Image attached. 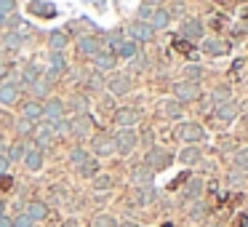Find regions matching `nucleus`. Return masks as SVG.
Here are the masks:
<instances>
[{"instance_id":"5","label":"nucleus","mask_w":248,"mask_h":227,"mask_svg":"<svg viewBox=\"0 0 248 227\" xmlns=\"http://www.w3.org/2000/svg\"><path fill=\"white\" fill-rule=\"evenodd\" d=\"M131 88H134V78L128 75V72H109L107 78V91L109 97H128Z\"/></svg>"},{"instance_id":"7","label":"nucleus","mask_w":248,"mask_h":227,"mask_svg":"<svg viewBox=\"0 0 248 227\" xmlns=\"http://www.w3.org/2000/svg\"><path fill=\"white\" fill-rule=\"evenodd\" d=\"M70 126H72V136H78V139H91L93 129H96V120H93L91 113H83V115L70 118Z\"/></svg>"},{"instance_id":"38","label":"nucleus","mask_w":248,"mask_h":227,"mask_svg":"<svg viewBox=\"0 0 248 227\" xmlns=\"http://www.w3.org/2000/svg\"><path fill=\"white\" fill-rule=\"evenodd\" d=\"M184 81L200 83V81H203V67H200L198 62H189V65H184Z\"/></svg>"},{"instance_id":"13","label":"nucleus","mask_w":248,"mask_h":227,"mask_svg":"<svg viewBox=\"0 0 248 227\" xmlns=\"http://www.w3.org/2000/svg\"><path fill=\"white\" fill-rule=\"evenodd\" d=\"M59 118H64V99L48 97L43 102V120L46 123H56Z\"/></svg>"},{"instance_id":"48","label":"nucleus","mask_w":248,"mask_h":227,"mask_svg":"<svg viewBox=\"0 0 248 227\" xmlns=\"http://www.w3.org/2000/svg\"><path fill=\"white\" fill-rule=\"evenodd\" d=\"M147 62H150V59H147V54H141V51H139V54H136L134 59L128 62V65H131V70H134V72H144L147 67H150Z\"/></svg>"},{"instance_id":"16","label":"nucleus","mask_w":248,"mask_h":227,"mask_svg":"<svg viewBox=\"0 0 248 227\" xmlns=\"http://www.w3.org/2000/svg\"><path fill=\"white\" fill-rule=\"evenodd\" d=\"M152 179H155V174H152L150 168L144 166V163H139V166H134V168H131L128 182L134 184L136 190H139V187H152Z\"/></svg>"},{"instance_id":"62","label":"nucleus","mask_w":248,"mask_h":227,"mask_svg":"<svg viewBox=\"0 0 248 227\" xmlns=\"http://www.w3.org/2000/svg\"><path fill=\"white\" fill-rule=\"evenodd\" d=\"M35 227H38V225H35Z\"/></svg>"},{"instance_id":"49","label":"nucleus","mask_w":248,"mask_h":227,"mask_svg":"<svg viewBox=\"0 0 248 227\" xmlns=\"http://www.w3.org/2000/svg\"><path fill=\"white\" fill-rule=\"evenodd\" d=\"M0 14H3V16L16 14V0H0Z\"/></svg>"},{"instance_id":"34","label":"nucleus","mask_w":248,"mask_h":227,"mask_svg":"<svg viewBox=\"0 0 248 227\" xmlns=\"http://www.w3.org/2000/svg\"><path fill=\"white\" fill-rule=\"evenodd\" d=\"M75 171L80 174L83 179H93V177H99V174H102V166H99V161H96V158L91 155V158H88L86 163H80V166H78Z\"/></svg>"},{"instance_id":"47","label":"nucleus","mask_w":248,"mask_h":227,"mask_svg":"<svg viewBox=\"0 0 248 227\" xmlns=\"http://www.w3.org/2000/svg\"><path fill=\"white\" fill-rule=\"evenodd\" d=\"M54 126V136H70L72 134V126H70V118H59Z\"/></svg>"},{"instance_id":"33","label":"nucleus","mask_w":248,"mask_h":227,"mask_svg":"<svg viewBox=\"0 0 248 227\" xmlns=\"http://www.w3.org/2000/svg\"><path fill=\"white\" fill-rule=\"evenodd\" d=\"M139 51H141V46H139V43H134V40H128V38H125L123 43L118 46L115 56H118V62H120V59H123V62H131L136 54H139Z\"/></svg>"},{"instance_id":"6","label":"nucleus","mask_w":248,"mask_h":227,"mask_svg":"<svg viewBox=\"0 0 248 227\" xmlns=\"http://www.w3.org/2000/svg\"><path fill=\"white\" fill-rule=\"evenodd\" d=\"M75 49H78V56H80V59H96L104 51V46H102V40L93 38V35H80V38L75 40Z\"/></svg>"},{"instance_id":"60","label":"nucleus","mask_w":248,"mask_h":227,"mask_svg":"<svg viewBox=\"0 0 248 227\" xmlns=\"http://www.w3.org/2000/svg\"><path fill=\"white\" fill-rule=\"evenodd\" d=\"M6 19L8 16H3V14H0V27H6Z\"/></svg>"},{"instance_id":"56","label":"nucleus","mask_w":248,"mask_h":227,"mask_svg":"<svg viewBox=\"0 0 248 227\" xmlns=\"http://www.w3.org/2000/svg\"><path fill=\"white\" fill-rule=\"evenodd\" d=\"M62 227H80V222H78V219H64V222H62Z\"/></svg>"},{"instance_id":"40","label":"nucleus","mask_w":248,"mask_h":227,"mask_svg":"<svg viewBox=\"0 0 248 227\" xmlns=\"http://www.w3.org/2000/svg\"><path fill=\"white\" fill-rule=\"evenodd\" d=\"M232 168H237V171L248 174V147H240V150L232 155Z\"/></svg>"},{"instance_id":"42","label":"nucleus","mask_w":248,"mask_h":227,"mask_svg":"<svg viewBox=\"0 0 248 227\" xmlns=\"http://www.w3.org/2000/svg\"><path fill=\"white\" fill-rule=\"evenodd\" d=\"M224 182H227V187H243L246 184V174L243 171H237V168H232V171H227V177H224Z\"/></svg>"},{"instance_id":"12","label":"nucleus","mask_w":248,"mask_h":227,"mask_svg":"<svg viewBox=\"0 0 248 227\" xmlns=\"http://www.w3.org/2000/svg\"><path fill=\"white\" fill-rule=\"evenodd\" d=\"M141 113L136 107H118L112 113V120L118 123V129H134L136 123H139Z\"/></svg>"},{"instance_id":"17","label":"nucleus","mask_w":248,"mask_h":227,"mask_svg":"<svg viewBox=\"0 0 248 227\" xmlns=\"http://www.w3.org/2000/svg\"><path fill=\"white\" fill-rule=\"evenodd\" d=\"M19 118L30 120V123H38V120H43V102H35V99L22 102V107H19Z\"/></svg>"},{"instance_id":"27","label":"nucleus","mask_w":248,"mask_h":227,"mask_svg":"<svg viewBox=\"0 0 248 227\" xmlns=\"http://www.w3.org/2000/svg\"><path fill=\"white\" fill-rule=\"evenodd\" d=\"M24 46L22 35L16 30H6V32H0V49L3 51H19Z\"/></svg>"},{"instance_id":"23","label":"nucleus","mask_w":248,"mask_h":227,"mask_svg":"<svg viewBox=\"0 0 248 227\" xmlns=\"http://www.w3.org/2000/svg\"><path fill=\"white\" fill-rule=\"evenodd\" d=\"M27 150H30V142H24V139L11 142V145L6 147L8 163H24V155H27Z\"/></svg>"},{"instance_id":"59","label":"nucleus","mask_w":248,"mask_h":227,"mask_svg":"<svg viewBox=\"0 0 248 227\" xmlns=\"http://www.w3.org/2000/svg\"><path fill=\"white\" fill-rule=\"evenodd\" d=\"M6 147H8V145H6L3 139H0V155H6Z\"/></svg>"},{"instance_id":"61","label":"nucleus","mask_w":248,"mask_h":227,"mask_svg":"<svg viewBox=\"0 0 248 227\" xmlns=\"http://www.w3.org/2000/svg\"><path fill=\"white\" fill-rule=\"evenodd\" d=\"M205 227H221V225H205Z\"/></svg>"},{"instance_id":"10","label":"nucleus","mask_w":248,"mask_h":227,"mask_svg":"<svg viewBox=\"0 0 248 227\" xmlns=\"http://www.w3.org/2000/svg\"><path fill=\"white\" fill-rule=\"evenodd\" d=\"M173 99H176V102H182V104L198 102V99H200V83H189V81L173 83Z\"/></svg>"},{"instance_id":"26","label":"nucleus","mask_w":248,"mask_h":227,"mask_svg":"<svg viewBox=\"0 0 248 227\" xmlns=\"http://www.w3.org/2000/svg\"><path fill=\"white\" fill-rule=\"evenodd\" d=\"M115 67H118V56L115 54H109V51H102V54L93 59V70L96 72H115Z\"/></svg>"},{"instance_id":"1","label":"nucleus","mask_w":248,"mask_h":227,"mask_svg":"<svg viewBox=\"0 0 248 227\" xmlns=\"http://www.w3.org/2000/svg\"><path fill=\"white\" fill-rule=\"evenodd\" d=\"M115 139V155H134L136 150H139V134H136V129H118L112 134Z\"/></svg>"},{"instance_id":"8","label":"nucleus","mask_w":248,"mask_h":227,"mask_svg":"<svg viewBox=\"0 0 248 227\" xmlns=\"http://www.w3.org/2000/svg\"><path fill=\"white\" fill-rule=\"evenodd\" d=\"M179 35H182V40H187V43H198V40L205 38V24L203 19H195V16H187L182 22V27H179Z\"/></svg>"},{"instance_id":"43","label":"nucleus","mask_w":248,"mask_h":227,"mask_svg":"<svg viewBox=\"0 0 248 227\" xmlns=\"http://www.w3.org/2000/svg\"><path fill=\"white\" fill-rule=\"evenodd\" d=\"M91 182H93V190L104 193V190H112L115 179H112V174H99V177H93V179H91Z\"/></svg>"},{"instance_id":"58","label":"nucleus","mask_w":248,"mask_h":227,"mask_svg":"<svg viewBox=\"0 0 248 227\" xmlns=\"http://www.w3.org/2000/svg\"><path fill=\"white\" fill-rule=\"evenodd\" d=\"M3 214H6V200L0 198V216H3Z\"/></svg>"},{"instance_id":"25","label":"nucleus","mask_w":248,"mask_h":227,"mask_svg":"<svg viewBox=\"0 0 248 227\" xmlns=\"http://www.w3.org/2000/svg\"><path fill=\"white\" fill-rule=\"evenodd\" d=\"M157 113H160L163 118H168V120H179L184 115V107H182V102H176V99H163Z\"/></svg>"},{"instance_id":"46","label":"nucleus","mask_w":248,"mask_h":227,"mask_svg":"<svg viewBox=\"0 0 248 227\" xmlns=\"http://www.w3.org/2000/svg\"><path fill=\"white\" fill-rule=\"evenodd\" d=\"M152 14H155V6H150V3H139V8H136V22H147V24H150Z\"/></svg>"},{"instance_id":"52","label":"nucleus","mask_w":248,"mask_h":227,"mask_svg":"<svg viewBox=\"0 0 248 227\" xmlns=\"http://www.w3.org/2000/svg\"><path fill=\"white\" fill-rule=\"evenodd\" d=\"M11 187H14V179H11V174H3V177H0V193H8Z\"/></svg>"},{"instance_id":"50","label":"nucleus","mask_w":248,"mask_h":227,"mask_svg":"<svg viewBox=\"0 0 248 227\" xmlns=\"http://www.w3.org/2000/svg\"><path fill=\"white\" fill-rule=\"evenodd\" d=\"M14 227H35V225H32V219H30L24 211H19V214L14 216Z\"/></svg>"},{"instance_id":"22","label":"nucleus","mask_w":248,"mask_h":227,"mask_svg":"<svg viewBox=\"0 0 248 227\" xmlns=\"http://www.w3.org/2000/svg\"><path fill=\"white\" fill-rule=\"evenodd\" d=\"M19 83L16 81H3L0 83V104H16L19 102Z\"/></svg>"},{"instance_id":"36","label":"nucleus","mask_w":248,"mask_h":227,"mask_svg":"<svg viewBox=\"0 0 248 227\" xmlns=\"http://www.w3.org/2000/svg\"><path fill=\"white\" fill-rule=\"evenodd\" d=\"M155 198H157V190H155V187H139V190L134 193L136 206H150Z\"/></svg>"},{"instance_id":"57","label":"nucleus","mask_w":248,"mask_h":227,"mask_svg":"<svg viewBox=\"0 0 248 227\" xmlns=\"http://www.w3.org/2000/svg\"><path fill=\"white\" fill-rule=\"evenodd\" d=\"M118 227H141V225H139V222H120Z\"/></svg>"},{"instance_id":"14","label":"nucleus","mask_w":248,"mask_h":227,"mask_svg":"<svg viewBox=\"0 0 248 227\" xmlns=\"http://www.w3.org/2000/svg\"><path fill=\"white\" fill-rule=\"evenodd\" d=\"M43 70L46 67L43 65H38V62H27V65L19 70V78H16V83L19 86H32L38 78H43Z\"/></svg>"},{"instance_id":"41","label":"nucleus","mask_w":248,"mask_h":227,"mask_svg":"<svg viewBox=\"0 0 248 227\" xmlns=\"http://www.w3.org/2000/svg\"><path fill=\"white\" fill-rule=\"evenodd\" d=\"M70 107L75 110V115H83V113H88L91 102H88V97H83V94H75V97L70 99Z\"/></svg>"},{"instance_id":"53","label":"nucleus","mask_w":248,"mask_h":227,"mask_svg":"<svg viewBox=\"0 0 248 227\" xmlns=\"http://www.w3.org/2000/svg\"><path fill=\"white\" fill-rule=\"evenodd\" d=\"M8 72H11V65L0 59V83H3V81H8Z\"/></svg>"},{"instance_id":"3","label":"nucleus","mask_w":248,"mask_h":227,"mask_svg":"<svg viewBox=\"0 0 248 227\" xmlns=\"http://www.w3.org/2000/svg\"><path fill=\"white\" fill-rule=\"evenodd\" d=\"M176 139H182L184 145H200V142H205V129L200 123H195V120H184V123L176 126Z\"/></svg>"},{"instance_id":"55","label":"nucleus","mask_w":248,"mask_h":227,"mask_svg":"<svg viewBox=\"0 0 248 227\" xmlns=\"http://www.w3.org/2000/svg\"><path fill=\"white\" fill-rule=\"evenodd\" d=\"M0 227H14V219L8 214H3V216H0Z\"/></svg>"},{"instance_id":"39","label":"nucleus","mask_w":248,"mask_h":227,"mask_svg":"<svg viewBox=\"0 0 248 227\" xmlns=\"http://www.w3.org/2000/svg\"><path fill=\"white\" fill-rule=\"evenodd\" d=\"M67 158H70V163H72V166L78 168V166H80V163H86L88 158H91V152H88L86 147L75 145V147H72V150H70V155H67Z\"/></svg>"},{"instance_id":"51","label":"nucleus","mask_w":248,"mask_h":227,"mask_svg":"<svg viewBox=\"0 0 248 227\" xmlns=\"http://www.w3.org/2000/svg\"><path fill=\"white\" fill-rule=\"evenodd\" d=\"M22 22H24V19L19 16V14H11V16L6 19V27L8 30H19V27H22Z\"/></svg>"},{"instance_id":"28","label":"nucleus","mask_w":248,"mask_h":227,"mask_svg":"<svg viewBox=\"0 0 248 227\" xmlns=\"http://www.w3.org/2000/svg\"><path fill=\"white\" fill-rule=\"evenodd\" d=\"M179 161H182L184 166H198V163L203 161V147L200 145H187L182 152H179Z\"/></svg>"},{"instance_id":"29","label":"nucleus","mask_w":248,"mask_h":227,"mask_svg":"<svg viewBox=\"0 0 248 227\" xmlns=\"http://www.w3.org/2000/svg\"><path fill=\"white\" fill-rule=\"evenodd\" d=\"M208 102H211V107H221V104H227V102H232V88L230 86H216V88H211V94H208Z\"/></svg>"},{"instance_id":"31","label":"nucleus","mask_w":248,"mask_h":227,"mask_svg":"<svg viewBox=\"0 0 248 227\" xmlns=\"http://www.w3.org/2000/svg\"><path fill=\"white\" fill-rule=\"evenodd\" d=\"M203 190H205V184H203V179L200 177H195V179H189L187 184H184V200H200L203 198Z\"/></svg>"},{"instance_id":"32","label":"nucleus","mask_w":248,"mask_h":227,"mask_svg":"<svg viewBox=\"0 0 248 227\" xmlns=\"http://www.w3.org/2000/svg\"><path fill=\"white\" fill-rule=\"evenodd\" d=\"M30 91H32V99H35V102H40V99L46 102V99L51 97V91H54V83H48L46 78H38V81L30 86Z\"/></svg>"},{"instance_id":"45","label":"nucleus","mask_w":248,"mask_h":227,"mask_svg":"<svg viewBox=\"0 0 248 227\" xmlns=\"http://www.w3.org/2000/svg\"><path fill=\"white\" fill-rule=\"evenodd\" d=\"M118 225H120V222L115 219L112 214H96L91 219V227H118Z\"/></svg>"},{"instance_id":"20","label":"nucleus","mask_w":248,"mask_h":227,"mask_svg":"<svg viewBox=\"0 0 248 227\" xmlns=\"http://www.w3.org/2000/svg\"><path fill=\"white\" fill-rule=\"evenodd\" d=\"M104 86H107V78H104L102 72L91 70V72H86V75H83V91H88V94H99Z\"/></svg>"},{"instance_id":"21","label":"nucleus","mask_w":248,"mask_h":227,"mask_svg":"<svg viewBox=\"0 0 248 227\" xmlns=\"http://www.w3.org/2000/svg\"><path fill=\"white\" fill-rule=\"evenodd\" d=\"M171 22H173L171 11H168V8H163V6H157L155 14H152V19H150V27L155 30V32H163V30L171 27Z\"/></svg>"},{"instance_id":"9","label":"nucleus","mask_w":248,"mask_h":227,"mask_svg":"<svg viewBox=\"0 0 248 227\" xmlns=\"http://www.w3.org/2000/svg\"><path fill=\"white\" fill-rule=\"evenodd\" d=\"M125 38L139 43V46H144V43H152V40H155V30L147 22H131L128 27H125Z\"/></svg>"},{"instance_id":"44","label":"nucleus","mask_w":248,"mask_h":227,"mask_svg":"<svg viewBox=\"0 0 248 227\" xmlns=\"http://www.w3.org/2000/svg\"><path fill=\"white\" fill-rule=\"evenodd\" d=\"M16 134H19V139H24V142H27L30 136L35 134V123H30V120L19 118V120H16Z\"/></svg>"},{"instance_id":"4","label":"nucleus","mask_w":248,"mask_h":227,"mask_svg":"<svg viewBox=\"0 0 248 227\" xmlns=\"http://www.w3.org/2000/svg\"><path fill=\"white\" fill-rule=\"evenodd\" d=\"M173 163V155L168 150H163V147H147V152H144V166L150 168L152 174H157V171H163L166 166H171Z\"/></svg>"},{"instance_id":"2","label":"nucleus","mask_w":248,"mask_h":227,"mask_svg":"<svg viewBox=\"0 0 248 227\" xmlns=\"http://www.w3.org/2000/svg\"><path fill=\"white\" fill-rule=\"evenodd\" d=\"M93 158H112L115 155V139L109 131H93V136L88 139Z\"/></svg>"},{"instance_id":"35","label":"nucleus","mask_w":248,"mask_h":227,"mask_svg":"<svg viewBox=\"0 0 248 227\" xmlns=\"http://www.w3.org/2000/svg\"><path fill=\"white\" fill-rule=\"evenodd\" d=\"M48 67L64 75L67 67H70V62H67V54H64V51H48Z\"/></svg>"},{"instance_id":"54","label":"nucleus","mask_w":248,"mask_h":227,"mask_svg":"<svg viewBox=\"0 0 248 227\" xmlns=\"http://www.w3.org/2000/svg\"><path fill=\"white\" fill-rule=\"evenodd\" d=\"M8 168H11L8 158H6V155H0V177H3V174H8Z\"/></svg>"},{"instance_id":"37","label":"nucleus","mask_w":248,"mask_h":227,"mask_svg":"<svg viewBox=\"0 0 248 227\" xmlns=\"http://www.w3.org/2000/svg\"><path fill=\"white\" fill-rule=\"evenodd\" d=\"M205 214H208V203H205L203 198H200V200H192V206H189V214H187L189 219H192V222H203Z\"/></svg>"},{"instance_id":"18","label":"nucleus","mask_w":248,"mask_h":227,"mask_svg":"<svg viewBox=\"0 0 248 227\" xmlns=\"http://www.w3.org/2000/svg\"><path fill=\"white\" fill-rule=\"evenodd\" d=\"M43 163H46V152L38 150L35 145H30L27 155H24V168L30 174H38V171H43Z\"/></svg>"},{"instance_id":"24","label":"nucleus","mask_w":248,"mask_h":227,"mask_svg":"<svg viewBox=\"0 0 248 227\" xmlns=\"http://www.w3.org/2000/svg\"><path fill=\"white\" fill-rule=\"evenodd\" d=\"M214 115H216V120H221V123H232V120L240 115V104L232 99V102H227V104H221V107H216Z\"/></svg>"},{"instance_id":"15","label":"nucleus","mask_w":248,"mask_h":227,"mask_svg":"<svg viewBox=\"0 0 248 227\" xmlns=\"http://www.w3.org/2000/svg\"><path fill=\"white\" fill-rule=\"evenodd\" d=\"M200 49H203L205 56H227L230 54V43H227L224 38H203V43H200Z\"/></svg>"},{"instance_id":"19","label":"nucleus","mask_w":248,"mask_h":227,"mask_svg":"<svg viewBox=\"0 0 248 227\" xmlns=\"http://www.w3.org/2000/svg\"><path fill=\"white\" fill-rule=\"evenodd\" d=\"M24 214L32 219V225H40V222L48 219V203H43V200H30V203H24Z\"/></svg>"},{"instance_id":"30","label":"nucleus","mask_w":248,"mask_h":227,"mask_svg":"<svg viewBox=\"0 0 248 227\" xmlns=\"http://www.w3.org/2000/svg\"><path fill=\"white\" fill-rule=\"evenodd\" d=\"M70 46V35L64 30H51L48 32V51H67Z\"/></svg>"},{"instance_id":"11","label":"nucleus","mask_w":248,"mask_h":227,"mask_svg":"<svg viewBox=\"0 0 248 227\" xmlns=\"http://www.w3.org/2000/svg\"><path fill=\"white\" fill-rule=\"evenodd\" d=\"M32 139H35V147H38V150H51V147H54V142H56V136H54V126L51 123H40L38 129H35V134H32Z\"/></svg>"}]
</instances>
